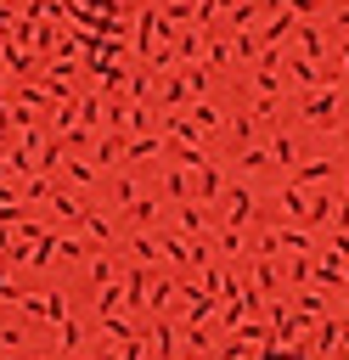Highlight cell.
Returning <instances> with one entry per match:
<instances>
[{
    "label": "cell",
    "mask_w": 349,
    "mask_h": 360,
    "mask_svg": "<svg viewBox=\"0 0 349 360\" xmlns=\"http://www.w3.org/2000/svg\"><path fill=\"white\" fill-rule=\"evenodd\" d=\"M326 174H332V163H326V158H315V163H304V169H298V180H326Z\"/></svg>",
    "instance_id": "obj_1"
}]
</instances>
